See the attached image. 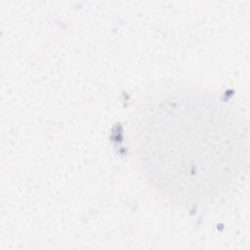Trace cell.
<instances>
[{"label":"cell","mask_w":250,"mask_h":250,"mask_svg":"<svg viewBox=\"0 0 250 250\" xmlns=\"http://www.w3.org/2000/svg\"><path fill=\"white\" fill-rule=\"evenodd\" d=\"M134 158L164 197L199 207L227 193L241 171L245 137L237 109L208 90L175 87L151 96L130 126Z\"/></svg>","instance_id":"cell-1"}]
</instances>
